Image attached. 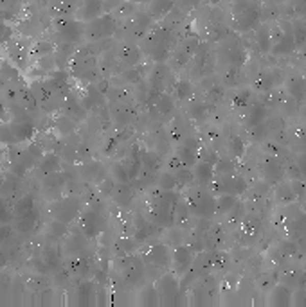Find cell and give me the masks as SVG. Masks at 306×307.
Masks as SVG:
<instances>
[{"label": "cell", "instance_id": "4316f807", "mask_svg": "<svg viewBox=\"0 0 306 307\" xmlns=\"http://www.w3.org/2000/svg\"><path fill=\"white\" fill-rule=\"evenodd\" d=\"M161 185H162V189L168 190V192H169V190H171L173 187L176 185V178H175V176H171V175H164L161 178Z\"/></svg>", "mask_w": 306, "mask_h": 307}, {"label": "cell", "instance_id": "2e32d148", "mask_svg": "<svg viewBox=\"0 0 306 307\" xmlns=\"http://www.w3.org/2000/svg\"><path fill=\"white\" fill-rule=\"evenodd\" d=\"M178 158H180V162H182L184 167L195 165V163H196V149L184 146V148L178 151Z\"/></svg>", "mask_w": 306, "mask_h": 307}, {"label": "cell", "instance_id": "d6a6232c", "mask_svg": "<svg viewBox=\"0 0 306 307\" xmlns=\"http://www.w3.org/2000/svg\"><path fill=\"white\" fill-rule=\"evenodd\" d=\"M6 262H8V259H6V255L0 252V268H2V266H6Z\"/></svg>", "mask_w": 306, "mask_h": 307}, {"label": "cell", "instance_id": "9a60e30c", "mask_svg": "<svg viewBox=\"0 0 306 307\" xmlns=\"http://www.w3.org/2000/svg\"><path fill=\"white\" fill-rule=\"evenodd\" d=\"M159 291H161L162 295H175V293H178V282H176V278L173 277L161 278V282H159Z\"/></svg>", "mask_w": 306, "mask_h": 307}, {"label": "cell", "instance_id": "4fadbf2b", "mask_svg": "<svg viewBox=\"0 0 306 307\" xmlns=\"http://www.w3.org/2000/svg\"><path fill=\"white\" fill-rule=\"evenodd\" d=\"M149 262L155 266H166L168 264V250H166L164 246H157V248H153L151 252H149L148 255Z\"/></svg>", "mask_w": 306, "mask_h": 307}, {"label": "cell", "instance_id": "6da1fadb", "mask_svg": "<svg viewBox=\"0 0 306 307\" xmlns=\"http://www.w3.org/2000/svg\"><path fill=\"white\" fill-rule=\"evenodd\" d=\"M213 190L218 194H243L247 190V183L243 178H236L231 175H220V178L213 180Z\"/></svg>", "mask_w": 306, "mask_h": 307}, {"label": "cell", "instance_id": "277c9868", "mask_svg": "<svg viewBox=\"0 0 306 307\" xmlns=\"http://www.w3.org/2000/svg\"><path fill=\"white\" fill-rule=\"evenodd\" d=\"M193 176H195V180H198L202 185H206V183H213L214 180V165H211V163L207 162H198L193 165Z\"/></svg>", "mask_w": 306, "mask_h": 307}, {"label": "cell", "instance_id": "7a4b0ae2", "mask_svg": "<svg viewBox=\"0 0 306 307\" xmlns=\"http://www.w3.org/2000/svg\"><path fill=\"white\" fill-rule=\"evenodd\" d=\"M189 209L198 217H211L214 210H216V200L207 192H198L196 196L191 198Z\"/></svg>", "mask_w": 306, "mask_h": 307}, {"label": "cell", "instance_id": "f1b7e54d", "mask_svg": "<svg viewBox=\"0 0 306 307\" xmlns=\"http://www.w3.org/2000/svg\"><path fill=\"white\" fill-rule=\"evenodd\" d=\"M193 178H195V176H193V171H188V169H180L178 175H176V182L180 183H189Z\"/></svg>", "mask_w": 306, "mask_h": 307}, {"label": "cell", "instance_id": "8992f818", "mask_svg": "<svg viewBox=\"0 0 306 307\" xmlns=\"http://www.w3.org/2000/svg\"><path fill=\"white\" fill-rule=\"evenodd\" d=\"M287 90L290 97L295 101H304L306 99V79L304 77H290L287 83Z\"/></svg>", "mask_w": 306, "mask_h": 307}, {"label": "cell", "instance_id": "44dd1931", "mask_svg": "<svg viewBox=\"0 0 306 307\" xmlns=\"http://www.w3.org/2000/svg\"><path fill=\"white\" fill-rule=\"evenodd\" d=\"M229 149H231V153H233L234 156H243V153H245L243 141H241L240 136H233V138H231V142H229Z\"/></svg>", "mask_w": 306, "mask_h": 307}, {"label": "cell", "instance_id": "d4e9b609", "mask_svg": "<svg viewBox=\"0 0 306 307\" xmlns=\"http://www.w3.org/2000/svg\"><path fill=\"white\" fill-rule=\"evenodd\" d=\"M157 106H159V110H161L162 114H168V111L173 110V101L168 97V95H162L161 101L157 102Z\"/></svg>", "mask_w": 306, "mask_h": 307}, {"label": "cell", "instance_id": "7c38bea8", "mask_svg": "<svg viewBox=\"0 0 306 307\" xmlns=\"http://www.w3.org/2000/svg\"><path fill=\"white\" fill-rule=\"evenodd\" d=\"M11 131L13 135H15V141H27V138H31L33 136V133H35V129H33V126L29 124V122H16V124L11 126Z\"/></svg>", "mask_w": 306, "mask_h": 307}, {"label": "cell", "instance_id": "5bb4252c", "mask_svg": "<svg viewBox=\"0 0 306 307\" xmlns=\"http://www.w3.org/2000/svg\"><path fill=\"white\" fill-rule=\"evenodd\" d=\"M295 49V40H294V34H285L283 40H281L277 45L274 47V52L275 54H290L292 50Z\"/></svg>", "mask_w": 306, "mask_h": 307}, {"label": "cell", "instance_id": "8fae6325", "mask_svg": "<svg viewBox=\"0 0 306 307\" xmlns=\"http://www.w3.org/2000/svg\"><path fill=\"white\" fill-rule=\"evenodd\" d=\"M101 225H103V219H101L99 216H96V214H87L83 219V230L87 235H96L97 232L101 230Z\"/></svg>", "mask_w": 306, "mask_h": 307}, {"label": "cell", "instance_id": "ffe728a7", "mask_svg": "<svg viewBox=\"0 0 306 307\" xmlns=\"http://www.w3.org/2000/svg\"><path fill=\"white\" fill-rule=\"evenodd\" d=\"M272 87H274V77H272V74H263L261 77H258L256 88L260 92H268Z\"/></svg>", "mask_w": 306, "mask_h": 307}, {"label": "cell", "instance_id": "836d02e7", "mask_svg": "<svg viewBox=\"0 0 306 307\" xmlns=\"http://www.w3.org/2000/svg\"><path fill=\"white\" fill-rule=\"evenodd\" d=\"M2 114H4V108H2V106H0V115H2Z\"/></svg>", "mask_w": 306, "mask_h": 307}, {"label": "cell", "instance_id": "83f0119b", "mask_svg": "<svg viewBox=\"0 0 306 307\" xmlns=\"http://www.w3.org/2000/svg\"><path fill=\"white\" fill-rule=\"evenodd\" d=\"M43 169L47 171V173H53V171L58 169V158L53 155H49L45 160H43Z\"/></svg>", "mask_w": 306, "mask_h": 307}, {"label": "cell", "instance_id": "f546056e", "mask_svg": "<svg viewBox=\"0 0 306 307\" xmlns=\"http://www.w3.org/2000/svg\"><path fill=\"white\" fill-rule=\"evenodd\" d=\"M9 217H11V210H9L8 203L0 200V223H6V221H9Z\"/></svg>", "mask_w": 306, "mask_h": 307}, {"label": "cell", "instance_id": "1f68e13d", "mask_svg": "<svg viewBox=\"0 0 306 307\" xmlns=\"http://www.w3.org/2000/svg\"><path fill=\"white\" fill-rule=\"evenodd\" d=\"M206 111H207V106H206V104H195V106L191 108V115H193L195 119L206 117Z\"/></svg>", "mask_w": 306, "mask_h": 307}, {"label": "cell", "instance_id": "603a6c76", "mask_svg": "<svg viewBox=\"0 0 306 307\" xmlns=\"http://www.w3.org/2000/svg\"><path fill=\"white\" fill-rule=\"evenodd\" d=\"M112 173H114V178H117L119 182H126V180L130 178V175H128V171L124 169V165H122V163H117V165H114Z\"/></svg>", "mask_w": 306, "mask_h": 307}, {"label": "cell", "instance_id": "4dcf8cb0", "mask_svg": "<svg viewBox=\"0 0 306 307\" xmlns=\"http://www.w3.org/2000/svg\"><path fill=\"white\" fill-rule=\"evenodd\" d=\"M258 43H260L261 50H265V52H267V50L270 49V42H268V34L261 31V33L258 34Z\"/></svg>", "mask_w": 306, "mask_h": 307}, {"label": "cell", "instance_id": "484cf974", "mask_svg": "<svg viewBox=\"0 0 306 307\" xmlns=\"http://www.w3.org/2000/svg\"><path fill=\"white\" fill-rule=\"evenodd\" d=\"M236 106H249L250 104V92H240V95H236L234 99Z\"/></svg>", "mask_w": 306, "mask_h": 307}, {"label": "cell", "instance_id": "9c48e42d", "mask_svg": "<svg viewBox=\"0 0 306 307\" xmlns=\"http://www.w3.org/2000/svg\"><path fill=\"white\" fill-rule=\"evenodd\" d=\"M236 205H238L236 194H218V198H216V212L220 214L233 212Z\"/></svg>", "mask_w": 306, "mask_h": 307}, {"label": "cell", "instance_id": "52a82bcc", "mask_svg": "<svg viewBox=\"0 0 306 307\" xmlns=\"http://www.w3.org/2000/svg\"><path fill=\"white\" fill-rule=\"evenodd\" d=\"M263 171L267 180H270V182H279L281 176H283V165L279 163V160H275V158L265 160Z\"/></svg>", "mask_w": 306, "mask_h": 307}, {"label": "cell", "instance_id": "ba28073f", "mask_svg": "<svg viewBox=\"0 0 306 307\" xmlns=\"http://www.w3.org/2000/svg\"><path fill=\"white\" fill-rule=\"evenodd\" d=\"M173 262H175L178 271H186L189 266L193 264V254L189 252V248H176L175 255H173Z\"/></svg>", "mask_w": 306, "mask_h": 307}, {"label": "cell", "instance_id": "e0dca14e", "mask_svg": "<svg viewBox=\"0 0 306 307\" xmlns=\"http://www.w3.org/2000/svg\"><path fill=\"white\" fill-rule=\"evenodd\" d=\"M294 40H295V45H304L306 43V22L302 20H297L294 23Z\"/></svg>", "mask_w": 306, "mask_h": 307}, {"label": "cell", "instance_id": "cb8c5ba5", "mask_svg": "<svg viewBox=\"0 0 306 307\" xmlns=\"http://www.w3.org/2000/svg\"><path fill=\"white\" fill-rule=\"evenodd\" d=\"M295 167H297L299 175H301L302 178H306V151H302L301 155L295 158Z\"/></svg>", "mask_w": 306, "mask_h": 307}, {"label": "cell", "instance_id": "5b68a950", "mask_svg": "<svg viewBox=\"0 0 306 307\" xmlns=\"http://www.w3.org/2000/svg\"><path fill=\"white\" fill-rule=\"evenodd\" d=\"M270 305H290L292 303V291L287 286H275L268 296Z\"/></svg>", "mask_w": 306, "mask_h": 307}, {"label": "cell", "instance_id": "7402d4cb", "mask_svg": "<svg viewBox=\"0 0 306 307\" xmlns=\"http://www.w3.org/2000/svg\"><path fill=\"white\" fill-rule=\"evenodd\" d=\"M191 92H193V88L188 81H182V83L176 85V95H178L180 99H188L189 95H191Z\"/></svg>", "mask_w": 306, "mask_h": 307}, {"label": "cell", "instance_id": "3957f363", "mask_svg": "<svg viewBox=\"0 0 306 307\" xmlns=\"http://www.w3.org/2000/svg\"><path fill=\"white\" fill-rule=\"evenodd\" d=\"M268 117V110L263 102H250L249 104V114H247V122L249 126H258L265 122Z\"/></svg>", "mask_w": 306, "mask_h": 307}, {"label": "cell", "instance_id": "ac0fdd59", "mask_svg": "<svg viewBox=\"0 0 306 307\" xmlns=\"http://www.w3.org/2000/svg\"><path fill=\"white\" fill-rule=\"evenodd\" d=\"M277 200L283 201V203H290L295 200V190L290 185H281L277 189Z\"/></svg>", "mask_w": 306, "mask_h": 307}, {"label": "cell", "instance_id": "30bf717a", "mask_svg": "<svg viewBox=\"0 0 306 307\" xmlns=\"http://www.w3.org/2000/svg\"><path fill=\"white\" fill-rule=\"evenodd\" d=\"M15 212L18 214L20 217H26L29 216L31 212H35V200L31 194H26L23 198H20L15 205Z\"/></svg>", "mask_w": 306, "mask_h": 307}, {"label": "cell", "instance_id": "d6986e66", "mask_svg": "<svg viewBox=\"0 0 306 307\" xmlns=\"http://www.w3.org/2000/svg\"><path fill=\"white\" fill-rule=\"evenodd\" d=\"M214 171L218 173V175H233L234 173V163L231 160H220L214 163Z\"/></svg>", "mask_w": 306, "mask_h": 307}]
</instances>
